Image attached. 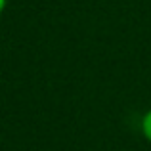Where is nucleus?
Listing matches in <instances>:
<instances>
[{
    "label": "nucleus",
    "mask_w": 151,
    "mask_h": 151,
    "mask_svg": "<svg viewBox=\"0 0 151 151\" xmlns=\"http://www.w3.org/2000/svg\"><path fill=\"white\" fill-rule=\"evenodd\" d=\"M4 8H6V0H0V14L4 12Z\"/></svg>",
    "instance_id": "nucleus-2"
},
{
    "label": "nucleus",
    "mask_w": 151,
    "mask_h": 151,
    "mask_svg": "<svg viewBox=\"0 0 151 151\" xmlns=\"http://www.w3.org/2000/svg\"><path fill=\"white\" fill-rule=\"evenodd\" d=\"M142 132H144L145 140L151 142V109L144 115V119H142Z\"/></svg>",
    "instance_id": "nucleus-1"
}]
</instances>
